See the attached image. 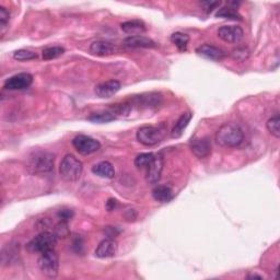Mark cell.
Segmentation results:
<instances>
[{
  "mask_svg": "<svg viewBox=\"0 0 280 280\" xmlns=\"http://www.w3.org/2000/svg\"><path fill=\"white\" fill-rule=\"evenodd\" d=\"M249 278L251 279V278H259V279H263V277L262 276H259V275H250L249 276Z\"/></svg>",
  "mask_w": 280,
  "mask_h": 280,
  "instance_id": "e575fe53",
  "label": "cell"
},
{
  "mask_svg": "<svg viewBox=\"0 0 280 280\" xmlns=\"http://www.w3.org/2000/svg\"><path fill=\"white\" fill-rule=\"evenodd\" d=\"M154 158V153L147 152V153H140L135 159V165L138 169H146L149 167L150 163Z\"/></svg>",
  "mask_w": 280,
  "mask_h": 280,
  "instance_id": "d4e9b609",
  "label": "cell"
},
{
  "mask_svg": "<svg viewBox=\"0 0 280 280\" xmlns=\"http://www.w3.org/2000/svg\"><path fill=\"white\" fill-rule=\"evenodd\" d=\"M266 127H267V130L270 131V133L275 137V138L278 139L280 137V117H279V115H275L268 119Z\"/></svg>",
  "mask_w": 280,
  "mask_h": 280,
  "instance_id": "4316f807",
  "label": "cell"
},
{
  "mask_svg": "<svg viewBox=\"0 0 280 280\" xmlns=\"http://www.w3.org/2000/svg\"><path fill=\"white\" fill-rule=\"evenodd\" d=\"M93 174L103 179H113L115 176V169L113 164L108 161H102L92 167Z\"/></svg>",
  "mask_w": 280,
  "mask_h": 280,
  "instance_id": "d6986e66",
  "label": "cell"
},
{
  "mask_svg": "<svg viewBox=\"0 0 280 280\" xmlns=\"http://www.w3.org/2000/svg\"><path fill=\"white\" fill-rule=\"evenodd\" d=\"M124 44L133 48H154L157 46L151 38L144 35L128 36L124 39Z\"/></svg>",
  "mask_w": 280,
  "mask_h": 280,
  "instance_id": "2e32d148",
  "label": "cell"
},
{
  "mask_svg": "<svg viewBox=\"0 0 280 280\" xmlns=\"http://www.w3.org/2000/svg\"><path fill=\"white\" fill-rule=\"evenodd\" d=\"M10 20V12L7 8L0 7V27H1V33L4 32V28L7 27Z\"/></svg>",
  "mask_w": 280,
  "mask_h": 280,
  "instance_id": "4dcf8cb0",
  "label": "cell"
},
{
  "mask_svg": "<svg viewBox=\"0 0 280 280\" xmlns=\"http://www.w3.org/2000/svg\"><path fill=\"white\" fill-rule=\"evenodd\" d=\"M171 42H172L180 51H186L188 42H190V36L185 33L175 32L171 35Z\"/></svg>",
  "mask_w": 280,
  "mask_h": 280,
  "instance_id": "603a6c76",
  "label": "cell"
},
{
  "mask_svg": "<svg viewBox=\"0 0 280 280\" xmlns=\"http://www.w3.org/2000/svg\"><path fill=\"white\" fill-rule=\"evenodd\" d=\"M244 140L243 130L239 125L234 123H227L218 129L216 134L217 144L225 148H236L242 144Z\"/></svg>",
  "mask_w": 280,
  "mask_h": 280,
  "instance_id": "6da1fadb",
  "label": "cell"
},
{
  "mask_svg": "<svg viewBox=\"0 0 280 280\" xmlns=\"http://www.w3.org/2000/svg\"><path fill=\"white\" fill-rule=\"evenodd\" d=\"M231 56L237 61H245L250 57V50L245 47H239L232 51Z\"/></svg>",
  "mask_w": 280,
  "mask_h": 280,
  "instance_id": "f1b7e54d",
  "label": "cell"
},
{
  "mask_svg": "<svg viewBox=\"0 0 280 280\" xmlns=\"http://www.w3.org/2000/svg\"><path fill=\"white\" fill-rule=\"evenodd\" d=\"M196 53L199 56L205 57V58L210 60H216V61L222 60L226 57V53L221 48L216 47L214 45H209V44H204L202 46H199L196 49Z\"/></svg>",
  "mask_w": 280,
  "mask_h": 280,
  "instance_id": "9a60e30c",
  "label": "cell"
},
{
  "mask_svg": "<svg viewBox=\"0 0 280 280\" xmlns=\"http://www.w3.org/2000/svg\"><path fill=\"white\" fill-rule=\"evenodd\" d=\"M33 82V76L28 72H20L8 78L3 83V88L11 91L27 89Z\"/></svg>",
  "mask_w": 280,
  "mask_h": 280,
  "instance_id": "ba28073f",
  "label": "cell"
},
{
  "mask_svg": "<svg viewBox=\"0 0 280 280\" xmlns=\"http://www.w3.org/2000/svg\"><path fill=\"white\" fill-rule=\"evenodd\" d=\"M117 253V243L114 239L107 238L102 240L95 249V256L99 259H110Z\"/></svg>",
  "mask_w": 280,
  "mask_h": 280,
  "instance_id": "7c38bea8",
  "label": "cell"
},
{
  "mask_svg": "<svg viewBox=\"0 0 280 280\" xmlns=\"http://www.w3.org/2000/svg\"><path fill=\"white\" fill-rule=\"evenodd\" d=\"M122 88V84L117 80H108V81L101 82L94 89L95 94L101 99H107L115 95Z\"/></svg>",
  "mask_w": 280,
  "mask_h": 280,
  "instance_id": "8fae6325",
  "label": "cell"
},
{
  "mask_svg": "<svg viewBox=\"0 0 280 280\" xmlns=\"http://www.w3.org/2000/svg\"><path fill=\"white\" fill-rule=\"evenodd\" d=\"M105 207H106V210H107V211L115 210V209L117 208V201H116V199H114V198H110V199H108V201L106 202Z\"/></svg>",
  "mask_w": 280,
  "mask_h": 280,
  "instance_id": "836d02e7",
  "label": "cell"
},
{
  "mask_svg": "<svg viewBox=\"0 0 280 280\" xmlns=\"http://www.w3.org/2000/svg\"><path fill=\"white\" fill-rule=\"evenodd\" d=\"M163 171V157L161 154H154V158L149 167L147 168L146 180L149 184H156L161 179Z\"/></svg>",
  "mask_w": 280,
  "mask_h": 280,
  "instance_id": "30bf717a",
  "label": "cell"
},
{
  "mask_svg": "<svg viewBox=\"0 0 280 280\" xmlns=\"http://www.w3.org/2000/svg\"><path fill=\"white\" fill-rule=\"evenodd\" d=\"M13 58L18 61H26V60L36 59L37 55L32 50L19 49V50H15L13 53Z\"/></svg>",
  "mask_w": 280,
  "mask_h": 280,
  "instance_id": "83f0119b",
  "label": "cell"
},
{
  "mask_svg": "<svg viewBox=\"0 0 280 280\" xmlns=\"http://www.w3.org/2000/svg\"><path fill=\"white\" fill-rule=\"evenodd\" d=\"M116 46L111 42L95 41L90 45V53L99 57H107L116 53Z\"/></svg>",
  "mask_w": 280,
  "mask_h": 280,
  "instance_id": "5bb4252c",
  "label": "cell"
},
{
  "mask_svg": "<svg viewBox=\"0 0 280 280\" xmlns=\"http://www.w3.org/2000/svg\"><path fill=\"white\" fill-rule=\"evenodd\" d=\"M136 138L144 146H156L163 140L164 129L156 126H142L137 130Z\"/></svg>",
  "mask_w": 280,
  "mask_h": 280,
  "instance_id": "8992f818",
  "label": "cell"
},
{
  "mask_svg": "<svg viewBox=\"0 0 280 280\" xmlns=\"http://www.w3.org/2000/svg\"><path fill=\"white\" fill-rule=\"evenodd\" d=\"M57 238L55 233L48 231H43L33 238L30 242L27 243L26 249L31 253H44L48 250H53L57 243Z\"/></svg>",
  "mask_w": 280,
  "mask_h": 280,
  "instance_id": "5b68a950",
  "label": "cell"
},
{
  "mask_svg": "<svg viewBox=\"0 0 280 280\" xmlns=\"http://www.w3.org/2000/svg\"><path fill=\"white\" fill-rule=\"evenodd\" d=\"M57 238H66L69 236V229H68V222L60 221L58 225L55 227V232Z\"/></svg>",
  "mask_w": 280,
  "mask_h": 280,
  "instance_id": "f546056e",
  "label": "cell"
},
{
  "mask_svg": "<svg viewBox=\"0 0 280 280\" xmlns=\"http://www.w3.org/2000/svg\"><path fill=\"white\" fill-rule=\"evenodd\" d=\"M72 146L82 156H89L100 150L101 144L99 140H96L92 137L85 135H78L72 140Z\"/></svg>",
  "mask_w": 280,
  "mask_h": 280,
  "instance_id": "52a82bcc",
  "label": "cell"
},
{
  "mask_svg": "<svg viewBox=\"0 0 280 280\" xmlns=\"http://www.w3.org/2000/svg\"><path fill=\"white\" fill-rule=\"evenodd\" d=\"M193 118V114L191 112H186L182 114L181 117L178 119V122L175 123L174 127L172 129V137L173 138H180V137L184 133V130L188 126V124L191 123Z\"/></svg>",
  "mask_w": 280,
  "mask_h": 280,
  "instance_id": "ffe728a7",
  "label": "cell"
},
{
  "mask_svg": "<svg viewBox=\"0 0 280 280\" xmlns=\"http://www.w3.org/2000/svg\"><path fill=\"white\" fill-rule=\"evenodd\" d=\"M65 53V48H62L61 46H51V47H47L43 50L42 56L44 60H51V59H56L60 57L61 55H64Z\"/></svg>",
  "mask_w": 280,
  "mask_h": 280,
  "instance_id": "484cf974",
  "label": "cell"
},
{
  "mask_svg": "<svg viewBox=\"0 0 280 280\" xmlns=\"http://www.w3.org/2000/svg\"><path fill=\"white\" fill-rule=\"evenodd\" d=\"M244 32L241 26L238 25H224L219 27L218 37L226 43L236 44L243 38Z\"/></svg>",
  "mask_w": 280,
  "mask_h": 280,
  "instance_id": "9c48e42d",
  "label": "cell"
},
{
  "mask_svg": "<svg viewBox=\"0 0 280 280\" xmlns=\"http://www.w3.org/2000/svg\"><path fill=\"white\" fill-rule=\"evenodd\" d=\"M57 216H58V218H59L60 221L68 222V221L72 219L73 211L70 210V209H62V210L59 211L58 214H57Z\"/></svg>",
  "mask_w": 280,
  "mask_h": 280,
  "instance_id": "d6a6232c",
  "label": "cell"
},
{
  "mask_svg": "<svg viewBox=\"0 0 280 280\" xmlns=\"http://www.w3.org/2000/svg\"><path fill=\"white\" fill-rule=\"evenodd\" d=\"M216 16L217 18H222L232 21H242V15L239 13L237 8L230 7V5L218 9V11L216 12Z\"/></svg>",
  "mask_w": 280,
  "mask_h": 280,
  "instance_id": "44dd1931",
  "label": "cell"
},
{
  "mask_svg": "<svg viewBox=\"0 0 280 280\" xmlns=\"http://www.w3.org/2000/svg\"><path fill=\"white\" fill-rule=\"evenodd\" d=\"M152 197L160 204H168L173 199L174 193L168 185H157L152 190Z\"/></svg>",
  "mask_w": 280,
  "mask_h": 280,
  "instance_id": "e0dca14e",
  "label": "cell"
},
{
  "mask_svg": "<svg viewBox=\"0 0 280 280\" xmlns=\"http://www.w3.org/2000/svg\"><path fill=\"white\" fill-rule=\"evenodd\" d=\"M16 254H19V253H18V251H16L14 245H12V244L5 245V247L2 249V252H1L2 265H9L10 263L13 261V259H15Z\"/></svg>",
  "mask_w": 280,
  "mask_h": 280,
  "instance_id": "cb8c5ba5",
  "label": "cell"
},
{
  "mask_svg": "<svg viewBox=\"0 0 280 280\" xmlns=\"http://www.w3.org/2000/svg\"><path fill=\"white\" fill-rule=\"evenodd\" d=\"M121 27L125 33L129 34L130 36L141 35L142 33L146 32V25L144 22L140 20L126 21V22H124V23H122Z\"/></svg>",
  "mask_w": 280,
  "mask_h": 280,
  "instance_id": "ac0fdd59",
  "label": "cell"
},
{
  "mask_svg": "<svg viewBox=\"0 0 280 280\" xmlns=\"http://www.w3.org/2000/svg\"><path fill=\"white\" fill-rule=\"evenodd\" d=\"M201 4L204 7V10L206 11V12L210 13V12H213L215 9L218 8L221 4V2L220 1H203Z\"/></svg>",
  "mask_w": 280,
  "mask_h": 280,
  "instance_id": "1f68e13d",
  "label": "cell"
},
{
  "mask_svg": "<svg viewBox=\"0 0 280 280\" xmlns=\"http://www.w3.org/2000/svg\"><path fill=\"white\" fill-rule=\"evenodd\" d=\"M55 156L51 152L36 150L27 158L26 167L33 174H46L54 170Z\"/></svg>",
  "mask_w": 280,
  "mask_h": 280,
  "instance_id": "7a4b0ae2",
  "label": "cell"
},
{
  "mask_svg": "<svg viewBox=\"0 0 280 280\" xmlns=\"http://www.w3.org/2000/svg\"><path fill=\"white\" fill-rule=\"evenodd\" d=\"M37 265L45 277L56 278L59 270V259L54 249L42 253L37 261Z\"/></svg>",
  "mask_w": 280,
  "mask_h": 280,
  "instance_id": "277c9868",
  "label": "cell"
},
{
  "mask_svg": "<svg viewBox=\"0 0 280 280\" xmlns=\"http://www.w3.org/2000/svg\"><path fill=\"white\" fill-rule=\"evenodd\" d=\"M117 116L115 115V113H114L111 108L107 111L104 112H100V113H93L92 115L89 116L88 119L91 122L93 123H108V122H112L114 119H116Z\"/></svg>",
  "mask_w": 280,
  "mask_h": 280,
  "instance_id": "7402d4cb",
  "label": "cell"
},
{
  "mask_svg": "<svg viewBox=\"0 0 280 280\" xmlns=\"http://www.w3.org/2000/svg\"><path fill=\"white\" fill-rule=\"evenodd\" d=\"M83 164L73 154H66L59 165V174L61 179L67 182H77L81 178Z\"/></svg>",
  "mask_w": 280,
  "mask_h": 280,
  "instance_id": "3957f363",
  "label": "cell"
},
{
  "mask_svg": "<svg viewBox=\"0 0 280 280\" xmlns=\"http://www.w3.org/2000/svg\"><path fill=\"white\" fill-rule=\"evenodd\" d=\"M191 150L198 159L207 158L211 153V141L208 137L198 139H192Z\"/></svg>",
  "mask_w": 280,
  "mask_h": 280,
  "instance_id": "4fadbf2b",
  "label": "cell"
}]
</instances>
